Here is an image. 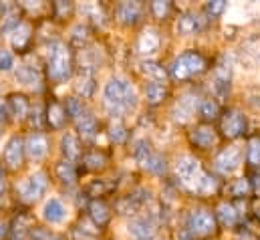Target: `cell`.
<instances>
[{
	"label": "cell",
	"instance_id": "obj_2",
	"mask_svg": "<svg viewBox=\"0 0 260 240\" xmlns=\"http://www.w3.org/2000/svg\"><path fill=\"white\" fill-rule=\"evenodd\" d=\"M45 67H47V77L53 83H65V81H69L71 75H73V67H75L71 47L67 43H63V41L49 43Z\"/></svg>",
	"mask_w": 260,
	"mask_h": 240
},
{
	"label": "cell",
	"instance_id": "obj_41",
	"mask_svg": "<svg viewBox=\"0 0 260 240\" xmlns=\"http://www.w3.org/2000/svg\"><path fill=\"white\" fill-rule=\"evenodd\" d=\"M246 162L250 168H260V137H252L246 147Z\"/></svg>",
	"mask_w": 260,
	"mask_h": 240
},
{
	"label": "cell",
	"instance_id": "obj_53",
	"mask_svg": "<svg viewBox=\"0 0 260 240\" xmlns=\"http://www.w3.org/2000/svg\"><path fill=\"white\" fill-rule=\"evenodd\" d=\"M4 186H6V180H4V172H2V168H0V194L4 192Z\"/></svg>",
	"mask_w": 260,
	"mask_h": 240
},
{
	"label": "cell",
	"instance_id": "obj_33",
	"mask_svg": "<svg viewBox=\"0 0 260 240\" xmlns=\"http://www.w3.org/2000/svg\"><path fill=\"white\" fill-rule=\"evenodd\" d=\"M115 190V182L111 180H91L89 184H85V194L93 200H101L103 196L111 194Z\"/></svg>",
	"mask_w": 260,
	"mask_h": 240
},
{
	"label": "cell",
	"instance_id": "obj_21",
	"mask_svg": "<svg viewBox=\"0 0 260 240\" xmlns=\"http://www.w3.org/2000/svg\"><path fill=\"white\" fill-rule=\"evenodd\" d=\"M75 91L79 93V97L83 99H89L93 97L95 93V71H93V65H85L79 73V79L75 83Z\"/></svg>",
	"mask_w": 260,
	"mask_h": 240
},
{
	"label": "cell",
	"instance_id": "obj_34",
	"mask_svg": "<svg viewBox=\"0 0 260 240\" xmlns=\"http://www.w3.org/2000/svg\"><path fill=\"white\" fill-rule=\"evenodd\" d=\"M198 117L202 119V123H212V121H216L220 117V105H218V101L216 99H212V97H206V99H202L200 101V107H198Z\"/></svg>",
	"mask_w": 260,
	"mask_h": 240
},
{
	"label": "cell",
	"instance_id": "obj_14",
	"mask_svg": "<svg viewBox=\"0 0 260 240\" xmlns=\"http://www.w3.org/2000/svg\"><path fill=\"white\" fill-rule=\"evenodd\" d=\"M141 14H143V4L141 2H119L115 6V20L123 26H133L141 20Z\"/></svg>",
	"mask_w": 260,
	"mask_h": 240
},
{
	"label": "cell",
	"instance_id": "obj_40",
	"mask_svg": "<svg viewBox=\"0 0 260 240\" xmlns=\"http://www.w3.org/2000/svg\"><path fill=\"white\" fill-rule=\"evenodd\" d=\"M89 37H91V31H89V26H87V24H83V22L75 24V26H73V31H71V43H73V45H77V47L87 45V43H89Z\"/></svg>",
	"mask_w": 260,
	"mask_h": 240
},
{
	"label": "cell",
	"instance_id": "obj_35",
	"mask_svg": "<svg viewBox=\"0 0 260 240\" xmlns=\"http://www.w3.org/2000/svg\"><path fill=\"white\" fill-rule=\"evenodd\" d=\"M166 99H168V87H166V83H155V81H151V83L145 85V101H147L151 107L161 105Z\"/></svg>",
	"mask_w": 260,
	"mask_h": 240
},
{
	"label": "cell",
	"instance_id": "obj_36",
	"mask_svg": "<svg viewBox=\"0 0 260 240\" xmlns=\"http://www.w3.org/2000/svg\"><path fill=\"white\" fill-rule=\"evenodd\" d=\"M141 166H143L145 172H149V174H153V176H166V172H168V162H166V158H164L161 154H155V152H151V154L141 162Z\"/></svg>",
	"mask_w": 260,
	"mask_h": 240
},
{
	"label": "cell",
	"instance_id": "obj_42",
	"mask_svg": "<svg viewBox=\"0 0 260 240\" xmlns=\"http://www.w3.org/2000/svg\"><path fill=\"white\" fill-rule=\"evenodd\" d=\"M65 109L69 119L77 121L83 113H85V107H83V101L79 97H67L65 99Z\"/></svg>",
	"mask_w": 260,
	"mask_h": 240
},
{
	"label": "cell",
	"instance_id": "obj_10",
	"mask_svg": "<svg viewBox=\"0 0 260 240\" xmlns=\"http://www.w3.org/2000/svg\"><path fill=\"white\" fill-rule=\"evenodd\" d=\"M230 83H232V67H230V61L226 57L218 61V65L214 67V75H212V87H214V93L224 99L228 97L230 93Z\"/></svg>",
	"mask_w": 260,
	"mask_h": 240
},
{
	"label": "cell",
	"instance_id": "obj_49",
	"mask_svg": "<svg viewBox=\"0 0 260 240\" xmlns=\"http://www.w3.org/2000/svg\"><path fill=\"white\" fill-rule=\"evenodd\" d=\"M32 240H63V238L57 236V234H51V232H45V230L37 228L35 234H32Z\"/></svg>",
	"mask_w": 260,
	"mask_h": 240
},
{
	"label": "cell",
	"instance_id": "obj_3",
	"mask_svg": "<svg viewBox=\"0 0 260 240\" xmlns=\"http://www.w3.org/2000/svg\"><path fill=\"white\" fill-rule=\"evenodd\" d=\"M208 67V61L204 59V55H200L198 51H186L182 55H178L170 65V77L178 83L190 81L198 75H202Z\"/></svg>",
	"mask_w": 260,
	"mask_h": 240
},
{
	"label": "cell",
	"instance_id": "obj_20",
	"mask_svg": "<svg viewBox=\"0 0 260 240\" xmlns=\"http://www.w3.org/2000/svg\"><path fill=\"white\" fill-rule=\"evenodd\" d=\"M75 125H77V131H79L83 141H87V143L95 141V137L99 133V121H97V117L91 111H85L79 119L75 121Z\"/></svg>",
	"mask_w": 260,
	"mask_h": 240
},
{
	"label": "cell",
	"instance_id": "obj_11",
	"mask_svg": "<svg viewBox=\"0 0 260 240\" xmlns=\"http://www.w3.org/2000/svg\"><path fill=\"white\" fill-rule=\"evenodd\" d=\"M147 202H149V190L137 188V190L129 192L127 196H121V198L115 202V210H117V214L125 216V214L137 212V210H139L143 204H147Z\"/></svg>",
	"mask_w": 260,
	"mask_h": 240
},
{
	"label": "cell",
	"instance_id": "obj_48",
	"mask_svg": "<svg viewBox=\"0 0 260 240\" xmlns=\"http://www.w3.org/2000/svg\"><path fill=\"white\" fill-rule=\"evenodd\" d=\"M12 67H14V59H12V55H10L6 49H0V73L12 71Z\"/></svg>",
	"mask_w": 260,
	"mask_h": 240
},
{
	"label": "cell",
	"instance_id": "obj_19",
	"mask_svg": "<svg viewBox=\"0 0 260 240\" xmlns=\"http://www.w3.org/2000/svg\"><path fill=\"white\" fill-rule=\"evenodd\" d=\"M45 119H47V125L51 129H63L67 125V109H65V103L57 101V99H51L47 103V109H45Z\"/></svg>",
	"mask_w": 260,
	"mask_h": 240
},
{
	"label": "cell",
	"instance_id": "obj_9",
	"mask_svg": "<svg viewBox=\"0 0 260 240\" xmlns=\"http://www.w3.org/2000/svg\"><path fill=\"white\" fill-rule=\"evenodd\" d=\"M24 158H26V147H24V139L20 135H12L4 149H2V160H4V166L8 170H18L22 164H24Z\"/></svg>",
	"mask_w": 260,
	"mask_h": 240
},
{
	"label": "cell",
	"instance_id": "obj_28",
	"mask_svg": "<svg viewBox=\"0 0 260 240\" xmlns=\"http://www.w3.org/2000/svg\"><path fill=\"white\" fill-rule=\"evenodd\" d=\"M159 45H161V39H159L157 31H153V28H145L139 35V39H137V51L141 55H153V53H157L159 51Z\"/></svg>",
	"mask_w": 260,
	"mask_h": 240
},
{
	"label": "cell",
	"instance_id": "obj_43",
	"mask_svg": "<svg viewBox=\"0 0 260 240\" xmlns=\"http://www.w3.org/2000/svg\"><path fill=\"white\" fill-rule=\"evenodd\" d=\"M131 154H133V158L141 164L149 154H151V147H149V141L147 139H143V137H139V139H135L133 141V147H131Z\"/></svg>",
	"mask_w": 260,
	"mask_h": 240
},
{
	"label": "cell",
	"instance_id": "obj_45",
	"mask_svg": "<svg viewBox=\"0 0 260 240\" xmlns=\"http://www.w3.org/2000/svg\"><path fill=\"white\" fill-rule=\"evenodd\" d=\"M51 12H53V16L55 18H67L71 12H73V4L71 2H63V0H57V2H53L51 4Z\"/></svg>",
	"mask_w": 260,
	"mask_h": 240
},
{
	"label": "cell",
	"instance_id": "obj_32",
	"mask_svg": "<svg viewBox=\"0 0 260 240\" xmlns=\"http://www.w3.org/2000/svg\"><path fill=\"white\" fill-rule=\"evenodd\" d=\"M55 176L57 180L65 186H73L77 178H79V172H77V166L73 162H67V160H61L55 164Z\"/></svg>",
	"mask_w": 260,
	"mask_h": 240
},
{
	"label": "cell",
	"instance_id": "obj_17",
	"mask_svg": "<svg viewBox=\"0 0 260 240\" xmlns=\"http://www.w3.org/2000/svg\"><path fill=\"white\" fill-rule=\"evenodd\" d=\"M155 232V222L151 218H133L127 224V234L131 240H153Z\"/></svg>",
	"mask_w": 260,
	"mask_h": 240
},
{
	"label": "cell",
	"instance_id": "obj_22",
	"mask_svg": "<svg viewBox=\"0 0 260 240\" xmlns=\"http://www.w3.org/2000/svg\"><path fill=\"white\" fill-rule=\"evenodd\" d=\"M202 101V99H200ZM200 101L196 99L194 95H182L180 101L176 103V107L172 109V115L174 119L180 121V123H186L188 119H192V115L196 113V107H200Z\"/></svg>",
	"mask_w": 260,
	"mask_h": 240
},
{
	"label": "cell",
	"instance_id": "obj_7",
	"mask_svg": "<svg viewBox=\"0 0 260 240\" xmlns=\"http://www.w3.org/2000/svg\"><path fill=\"white\" fill-rule=\"evenodd\" d=\"M242 158H244L242 147L240 145H230L214 158V170L222 176H230L242 166Z\"/></svg>",
	"mask_w": 260,
	"mask_h": 240
},
{
	"label": "cell",
	"instance_id": "obj_23",
	"mask_svg": "<svg viewBox=\"0 0 260 240\" xmlns=\"http://www.w3.org/2000/svg\"><path fill=\"white\" fill-rule=\"evenodd\" d=\"M87 210H89L91 222H93L99 230L109 224V220H111V208L107 206L105 200H91V204H89Z\"/></svg>",
	"mask_w": 260,
	"mask_h": 240
},
{
	"label": "cell",
	"instance_id": "obj_37",
	"mask_svg": "<svg viewBox=\"0 0 260 240\" xmlns=\"http://www.w3.org/2000/svg\"><path fill=\"white\" fill-rule=\"evenodd\" d=\"M226 194L228 198H234V200H244L252 194V184L246 178H238V180H232L226 186Z\"/></svg>",
	"mask_w": 260,
	"mask_h": 240
},
{
	"label": "cell",
	"instance_id": "obj_6",
	"mask_svg": "<svg viewBox=\"0 0 260 240\" xmlns=\"http://www.w3.org/2000/svg\"><path fill=\"white\" fill-rule=\"evenodd\" d=\"M186 230L194 236V238H208L218 230V220L216 216L206 210V208H196L190 212L188 222H186Z\"/></svg>",
	"mask_w": 260,
	"mask_h": 240
},
{
	"label": "cell",
	"instance_id": "obj_50",
	"mask_svg": "<svg viewBox=\"0 0 260 240\" xmlns=\"http://www.w3.org/2000/svg\"><path fill=\"white\" fill-rule=\"evenodd\" d=\"M250 184H252V192H256L260 196V174H256V176L250 180Z\"/></svg>",
	"mask_w": 260,
	"mask_h": 240
},
{
	"label": "cell",
	"instance_id": "obj_18",
	"mask_svg": "<svg viewBox=\"0 0 260 240\" xmlns=\"http://www.w3.org/2000/svg\"><path fill=\"white\" fill-rule=\"evenodd\" d=\"M202 28H204L202 18H200L196 12H192V10L182 12V14L178 16V20H176V31H178V35H182V37H194Z\"/></svg>",
	"mask_w": 260,
	"mask_h": 240
},
{
	"label": "cell",
	"instance_id": "obj_29",
	"mask_svg": "<svg viewBox=\"0 0 260 240\" xmlns=\"http://www.w3.org/2000/svg\"><path fill=\"white\" fill-rule=\"evenodd\" d=\"M43 218L49 222V224H61L65 222L67 218V208L65 204L59 200V198H51L45 208H43Z\"/></svg>",
	"mask_w": 260,
	"mask_h": 240
},
{
	"label": "cell",
	"instance_id": "obj_30",
	"mask_svg": "<svg viewBox=\"0 0 260 240\" xmlns=\"http://www.w3.org/2000/svg\"><path fill=\"white\" fill-rule=\"evenodd\" d=\"M139 73H141L143 77H147V79L155 81V83H161V81L168 77V71H166V67H164L161 63H157V61H151V59L139 61Z\"/></svg>",
	"mask_w": 260,
	"mask_h": 240
},
{
	"label": "cell",
	"instance_id": "obj_16",
	"mask_svg": "<svg viewBox=\"0 0 260 240\" xmlns=\"http://www.w3.org/2000/svg\"><path fill=\"white\" fill-rule=\"evenodd\" d=\"M81 164L87 172H103L109 166V154L97 147H89L81 156Z\"/></svg>",
	"mask_w": 260,
	"mask_h": 240
},
{
	"label": "cell",
	"instance_id": "obj_39",
	"mask_svg": "<svg viewBox=\"0 0 260 240\" xmlns=\"http://www.w3.org/2000/svg\"><path fill=\"white\" fill-rule=\"evenodd\" d=\"M107 135H109V139H111L113 143L121 145V143H125V141H127V137H129V131L125 129V125H123V123H119V121H113V123L109 125V129H107Z\"/></svg>",
	"mask_w": 260,
	"mask_h": 240
},
{
	"label": "cell",
	"instance_id": "obj_47",
	"mask_svg": "<svg viewBox=\"0 0 260 240\" xmlns=\"http://www.w3.org/2000/svg\"><path fill=\"white\" fill-rule=\"evenodd\" d=\"M43 121L47 123V119H45V111H43V107H41V105H37V107L30 111V125L35 127V131H41Z\"/></svg>",
	"mask_w": 260,
	"mask_h": 240
},
{
	"label": "cell",
	"instance_id": "obj_8",
	"mask_svg": "<svg viewBox=\"0 0 260 240\" xmlns=\"http://www.w3.org/2000/svg\"><path fill=\"white\" fill-rule=\"evenodd\" d=\"M220 127H222L224 137H228V139H238V137H242V135L246 133L248 121H246V115H244L240 109L232 107V109H226V111H224V115H222V119H220Z\"/></svg>",
	"mask_w": 260,
	"mask_h": 240
},
{
	"label": "cell",
	"instance_id": "obj_15",
	"mask_svg": "<svg viewBox=\"0 0 260 240\" xmlns=\"http://www.w3.org/2000/svg\"><path fill=\"white\" fill-rule=\"evenodd\" d=\"M6 113L12 117V119H26L28 113H30V101L24 93H8L6 95Z\"/></svg>",
	"mask_w": 260,
	"mask_h": 240
},
{
	"label": "cell",
	"instance_id": "obj_4",
	"mask_svg": "<svg viewBox=\"0 0 260 240\" xmlns=\"http://www.w3.org/2000/svg\"><path fill=\"white\" fill-rule=\"evenodd\" d=\"M176 176H178V180H180L184 190L198 194V188H200L202 180L206 178V172L202 170L200 162L196 160L194 156L184 154V156H180L176 160Z\"/></svg>",
	"mask_w": 260,
	"mask_h": 240
},
{
	"label": "cell",
	"instance_id": "obj_26",
	"mask_svg": "<svg viewBox=\"0 0 260 240\" xmlns=\"http://www.w3.org/2000/svg\"><path fill=\"white\" fill-rule=\"evenodd\" d=\"M2 10V20H0V33H14L22 20H20V8L16 4H4L0 6Z\"/></svg>",
	"mask_w": 260,
	"mask_h": 240
},
{
	"label": "cell",
	"instance_id": "obj_27",
	"mask_svg": "<svg viewBox=\"0 0 260 240\" xmlns=\"http://www.w3.org/2000/svg\"><path fill=\"white\" fill-rule=\"evenodd\" d=\"M61 154H63V160L73 162V164H75L77 160H81L83 147H81V141H79V137H77L75 133L67 131L65 135L61 137Z\"/></svg>",
	"mask_w": 260,
	"mask_h": 240
},
{
	"label": "cell",
	"instance_id": "obj_5",
	"mask_svg": "<svg viewBox=\"0 0 260 240\" xmlns=\"http://www.w3.org/2000/svg\"><path fill=\"white\" fill-rule=\"evenodd\" d=\"M47 188H49V176L45 172H35L16 186V198L22 204H35L45 196Z\"/></svg>",
	"mask_w": 260,
	"mask_h": 240
},
{
	"label": "cell",
	"instance_id": "obj_44",
	"mask_svg": "<svg viewBox=\"0 0 260 240\" xmlns=\"http://www.w3.org/2000/svg\"><path fill=\"white\" fill-rule=\"evenodd\" d=\"M149 12L157 18V20H166L172 12V2H164V0H155L149 4Z\"/></svg>",
	"mask_w": 260,
	"mask_h": 240
},
{
	"label": "cell",
	"instance_id": "obj_25",
	"mask_svg": "<svg viewBox=\"0 0 260 240\" xmlns=\"http://www.w3.org/2000/svg\"><path fill=\"white\" fill-rule=\"evenodd\" d=\"M37 226H35V218L30 214H18L12 222V228L10 232L16 236L18 240H32Z\"/></svg>",
	"mask_w": 260,
	"mask_h": 240
},
{
	"label": "cell",
	"instance_id": "obj_24",
	"mask_svg": "<svg viewBox=\"0 0 260 240\" xmlns=\"http://www.w3.org/2000/svg\"><path fill=\"white\" fill-rule=\"evenodd\" d=\"M214 216H216L218 224L224 226V228H234L240 222V212L236 210V206L232 202H220Z\"/></svg>",
	"mask_w": 260,
	"mask_h": 240
},
{
	"label": "cell",
	"instance_id": "obj_31",
	"mask_svg": "<svg viewBox=\"0 0 260 240\" xmlns=\"http://www.w3.org/2000/svg\"><path fill=\"white\" fill-rule=\"evenodd\" d=\"M16 81L24 87H39L41 83V71L35 65H18L16 67Z\"/></svg>",
	"mask_w": 260,
	"mask_h": 240
},
{
	"label": "cell",
	"instance_id": "obj_1",
	"mask_svg": "<svg viewBox=\"0 0 260 240\" xmlns=\"http://www.w3.org/2000/svg\"><path fill=\"white\" fill-rule=\"evenodd\" d=\"M103 107L115 119L125 117V113L137 107V95L131 83L123 77H111L103 89Z\"/></svg>",
	"mask_w": 260,
	"mask_h": 240
},
{
	"label": "cell",
	"instance_id": "obj_51",
	"mask_svg": "<svg viewBox=\"0 0 260 240\" xmlns=\"http://www.w3.org/2000/svg\"><path fill=\"white\" fill-rule=\"evenodd\" d=\"M8 230H10V228H8V224H6L4 220H0V240H4V238H6V234H8Z\"/></svg>",
	"mask_w": 260,
	"mask_h": 240
},
{
	"label": "cell",
	"instance_id": "obj_38",
	"mask_svg": "<svg viewBox=\"0 0 260 240\" xmlns=\"http://www.w3.org/2000/svg\"><path fill=\"white\" fill-rule=\"evenodd\" d=\"M30 33H32V28H30L28 24H24V22L12 33V39H10V41H12V47H14L18 53H22V51L30 45V39H32Z\"/></svg>",
	"mask_w": 260,
	"mask_h": 240
},
{
	"label": "cell",
	"instance_id": "obj_52",
	"mask_svg": "<svg viewBox=\"0 0 260 240\" xmlns=\"http://www.w3.org/2000/svg\"><path fill=\"white\" fill-rule=\"evenodd\" d=\"M178 240H194V236H192L188 230H180V232H178Z\"/></svg>",
	"mask_w": 260,
	"mask_h": 240
},
{
	"label": "cell",
	"instance_id": "obj_55",
	"mask_svg": "<svg viewBox=\"0 0 260 240\" xmlns=\"http://www.w3.org/2000/svg\"><path fill=\"white\" fill-rule=\"evenodd\" d=\"M240 240H254V238H240Z\"/></svg>",
	"mask_w": 260,
	"mask_h": 240
},
{
	"label": "cell",
	"instance_id": "obj_46",
	"mask_svg": "<svg viewBox=\"0 0 260 240\" xmlns=\"http://www.w3.org/2000/svg\"><path fill=\"white\" fill-rule=\"evenodd\" d=\"M226 8H228V4H226L224 0H212V2H206V12H208L212 18L220 16Z\"/></svg>",
	"mask_w": 260,
	"mask_h": 240
},
{
	"label": "cell",
	"instance_id": "obj_13",
	"mask_svg": "<svg viewBox=\"0 0 260 240\" xmlns=\"http://www.w3.org/2000/svg\"><path fill=\"white\" fill-rule=\"evenodd\" d=\"M24 147H26V156L32 162H41L49 154V139H47V135L43 131H32L24 139Z\"/></svg>",
	"mask_w": 260,
	"mask_h": 240
},
{
	"label": "cell",
	"instance_id": "obj_54",
	"mask_svg": "<svg viewBox=\"0 0 260 240\" xmlns=\"http://www.w3.org/2000/svg\"><path fill=\"white\" fill-rule=\"evenodd\" d=\"M6 115H8V113H6V109H4L2 105H0V125H2L4 121H6Z\"/></svg>",
	"mask_w": 260,
	"mask_h": 240
},
{
	"label": "cell",
	"instance_id": "obj_12",
	"mask_svg": "<svg viewBox=\"0 0 260 240\" xmlns=\"http://www.w3.org/2000/svg\"><path fill=\"white\" fill-rule=\"evenodd\" d=\"M188 139H190V143H192L194 147L202 149V152H208V149H212V147L216 145L218 135H216V129H214L212 125L200 123V125H196L194 129L188 133Z\"/></svg>",
	"mask_w": 260,
	"mask_h": 240
}]
</instances>
